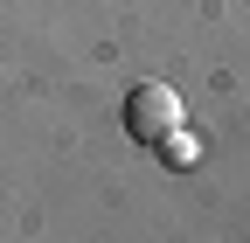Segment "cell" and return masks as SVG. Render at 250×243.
Listing matches in <instances>:
<instances>
[{
	"mask_svg": "<svg viewBox=\"0 0 250 243\" xmlns=\"http://www.w3.org/2000/svg\"><path fill=\"white\" fill-rule=\"evenodd\" d=\"M188 125V104H181V90L174 83H139L132 98H125V132H132L139 146H160L167 132Z\"/></svg>",
	"mask_w": 250,
	"mask_h": 243,
	"instance_id": "6da1fadb",
	"label": "cell"
},
{
	"mask_svg": "<svg viewBox=\"0 0 250 243\" xmlns=\"http://www.w3.org/2000/svg\"><path fill=\"white\" fill-rule=\"evenodd\" d=\"M160 160H167V167H195V160H202L195 132H188V125H181V132H167V139H160Z\"/></svg>",
	"mask_w": 250,
	"mask_h": 243,
	"instance_id": "7a4b0ae2",
	"label": "cell"
}]
</instances>
